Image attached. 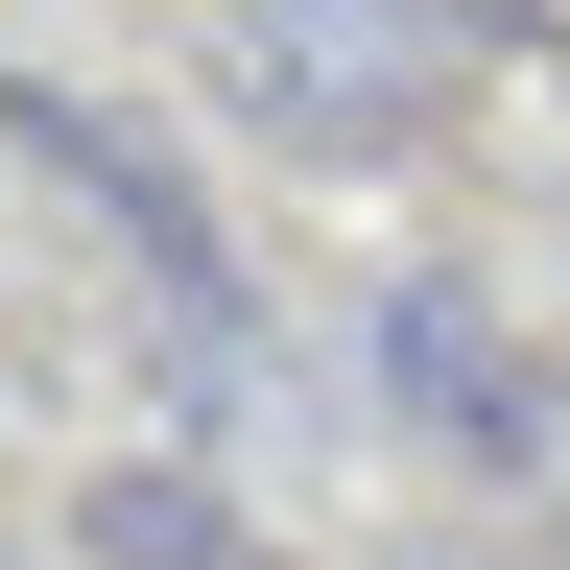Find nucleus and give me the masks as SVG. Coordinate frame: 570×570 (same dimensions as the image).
<instances>
[{
	"mask_svg": "<svg viewBox=\"0 0 570 570\" xmlns=\"http://www.w3.org/2000/svg\"><path fill=\"white\" fill-rule=\"evenodd\" d=\"M0 142L71 190V214H119V262H142V309L167 333H214V214L142 167V119H96V96H48V71H0Z\"/></svg>",
	"mask_w": 570,
	"mask_h": 570,
	"instance_id": "f03ea898",
	"label": "nucleus"
},
{
	"mask_svg": "<svg viewBox=\"0 0 570 570\" xmlns=\"http://www.w3.org/2000/svg\"><path fill=\"white\" fill-rule=\"evenodd\" d=\"M214 48H238V96L309 142V167H404L428 96H452L428 0H214Z\"/></svg>",
	"mask_w": 570,
	"mask_h": 570,
	"instance_id": "f257e3e1",
	"label": "nucleus"
},
{
	"mask_svg": "<svg viewBox=\"0 0 570 570\" xmlns=\"http://www.w3.org/2000/svg\"><path fill=\"white\" fill-rule=\"evenodd\" d=\"M381 356H404V404L452 428V452H499V475L547 452V381L499 356V309H475V285H404V309H381Z\"/></svg>",
	"mask_w": 570,
	"mask_h": 570,
	"instance_id": "7ed1b4c3",
	"label": "nucleus"
},
{
	"mask_svg": "<svg viewBox=\"0 0 570 570\" xmlns=\"http://www.w3.org/2000/svg\"><path fill=\"white\" fill-rule=\"evenodd\" d=\"M96 570H262V523H238L214 475H167V452H119V475H96Z\"/></svg>",
	"mask_w": 570,
	"mask_h": 570,
	"instance_id": "20e7f679",
	"label": "nucleus"
}]
</instances>
